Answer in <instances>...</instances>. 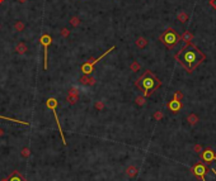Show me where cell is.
I'll return each mask as SVG.
<instances>
[{
    "instance_id": "cell-37",
    "label": "cell",
    "mask_w": 216,
    "mask_h": 181,
    "mask_svg": "<svg viewBox=\"0 0 216 181\" xmlns=\"http://www.w3.org/2000/svg\"><path fill=\"white\" fill-rule=\"evenodd\" d=\"M0 29H1V26H0Z\"/></svg>"
},
{
    "instance_id": "cell-26",
    "label": "cell",
    "mask_w": 216,
    "mask_h": 181,
    "mask_svg": "<svg viewBox=\"0 0 216 181\" xmlns=\"http://www.w3.org/2000/svg\"><path fill=\"white\" fill-rule=\"evenodd\" d=\"M202 151H203V148H202V146H201V145L196 143V145L193 146V152H195V153L201 155V152H202Z\"/></svg>"
},
{
    "instance_id": "cell-7",
    "label": "cell",
    "mask_w": 216,
    "mask_h": 181,
    "mask_svg": "<svg viewBox=\"0 0 216 181\" xmlns=\"http://www.w3.org/2000/svg\"><path fill=\"white\" fill-rule=\"evenodd\" d=\"M207 167H209L207 163H196L193 167H192V172H193V175L200 181H205V175H206Z\"/></svg>"
},
{
    "instance_id": "cell-18",
    "label": "cell",
    "mask_w": 216,
    "mask_h": 181,
    "mask_svg": "<svg viewBox=\"0 0 216 181\" xmlns=\"http://www.w3.org/2000/svg\"><path fill=\"white\" fill-rule=\"evenodd\" d=\"M177 19H178L181 23H186L189 19V17H188V14H187L186 12L182 10V12H179L178 14H177Z\"/></svg>"
},
{
    "instance_id": "cell-31",
    "label": "cell",
    "mask_w": 216,
    "mask_h": 181,
    "mask_svg": "<svg viewBox=\"0 0 216 181\" xmlns=\"http://www.w3.org/2000/svg\"><path fill=\"white\" fill-rule=\"evenodd\" d=\"M210 5L216 10V0H210Z\"/></svg>"
},
{
    "instance_id": "cell-34",
    "label": "cell",
    "mask_w": 216,
    "mask_h": 181,
    "mask_svg": "<svg viewBox=\"0 0 216 181\" xmlns=\"http://www.w3.org/2000/svg\"><path fill=\"white\" fill-rule=\"evenodd\" d=\"M18 1H19V3H26L27 0H18Z\"/></svg>"
},
{
    "instance_id": "cell-24",
    "label": "cell",
    "mask_w": 216,
    "mask_h": 181,
    "mask_svg": "<svg viewBox=\"0 0 216 181\" xmlns=\"http://www.w3.org/2000/svg\"><path fill=\"white\" fill-rule=\"evenodd\" d=\"M78 100H79V96L78 95H68V101H69V104H76L78 103Z\"/></svg>"
},
{
    "instance_id": "cell-36",
    "label": "cell",
    "mask_w": 216,
    "mask_h": 181,
    "mask_svg": "<svg viewBox=\"0 0 216 181\" xmlns=\"http://www.w3.org/2000/svg\"><path fill=\"white\" fill-rule=\"evenodd\" d=\"M3 1H4V0H0V4H1V3H3Z\"/></svg>"
},
{
    "instance_id": "cell-5",
    "label": "cell",
    "mask_w": 216,
    "mask_h": 181,
    "mask_svg": "<svg viewBox=\"0 0 216 181\" xmlns=\"http://www.w3.org/2000/svg\"><path fill=\"white\" fill-rule=\"evenodd\" d=\"M46 105L49 109H51V112L54 113V117H55V120H56V124H57V128H59V132H60V136H61V139H62V143L64 146H66V139H65V136H64V132H62V128H61V124L59 122V118H57V113H56V107H57V100L54 99V98H50L46 100Z\"/></svg>"
},
{
    "instance_id": "cell-30",
    "label": "cell",
    "mask_w": 216,
    "mask_h": 181,
    "mask_svg": "<svg viewBox=\"0 0 216 181\" xmlns=\"http://www.w3.org/2000/svg\"><path fill=\"white\" fill-rule=\"evenodd\" d=\"M78 89L76 88H71L70 90H69V95H78Z\"/></svg>"
},
{
    "instance_id": "cell-16",
    "label": "cell",
    "mask_w": 216,
    "mask_h": 181,
    "mask_svg": "<svg viewBox=\"0 0 216 181\" xmlns=\"http://www.w3.org/2000/svg\"><path fill=\"white\" fill-rule=\"evenodd\" d=\"M136 46H137V48H145V47L147 46V39L145 37H139L137 39H136Z\"/></svg>"
},
{
    "instance_id": "cell-25",
    "label": "cell",
    "mask_w": 216,
    "mask_h": 181,
    "mask_svg": "<svg viewBox=\"0 0 216 181\" xmlns=\"http://www.w3.org/2000/svg\"><path fill=\"white\" fill-rule=\"evenodd\" d=\"M153 118H154V120L160 122L161 119H163V113H161L160 110H158V112H155V113H154V115H153Z\"/></svg>"
},
{
    "instance_id": "cell-15",
    "label": "cell",
    "mask_w": 216,
    "mask_h": 181,
    "mask_svg": "<svg viewBox=\"0 0 216 181\" xmlns=\"http://www.w3.org/2000/svg\"><path fill=\"white\" fill-rule=\"evenodd\" d=\"M15 51L19 55H24L28 51V47H27V45L24 43V42H19V43L17 45V47H15Z\"/></svg>"
},
{
    "instance_id": "cell-8",
    "label": "cell",
    "mask_w": 216,
    "mask_h": 181,
    "mask_svg": "<svg viewBox=\"0 0 216 181\" xmlns=\"http://www.w3.org/2000/svg\"><path fill=\"white\" fill-rule=\"evenodd\" d=\"M201 160L203 161L205 163L210 165V162H212V161H216V153L214 150L211 148H206L201 152Z\"/></svg>"
},
{
    "instance_id": "cell-2",
    "label": "cell",
    "mask_w": 216,
    "mask_h": 181,
    "mask_svg": "<svg viewBox=\"0 0 216 181\" xmlns=\"http://www.w3.org/2000/svg\"><path fill=\"white\" fill-rule=\"evenodd\" d=\"M135 86L140 90V91H142L144 96L149 98V96H151L153 93H154L156 89H159L161 86V81L151 72L150 70H146L145 72L135 81Z\"/></svg>"
},
{
    "instance_id": "cell-1",
    "label": "cell",
    "mask_w": 216,
    "mask_h": 181,
    "mask_svg": "<svg viewBox=\"0 0 216 181\" xmlns=\"http://www.w3.org/2000/svg\"><path fill=\"white\" fill-rule=\"evenodd\" d=\"M174 58L187 70V72L192 74L206 60V55L196 45L189 42L177 52Z\"/></svg>"
},
{
    "instance_id": "cell-35",
    "label": "cell",
    "mask_w": 216,
    "mask_h": 181,
    "mask_svg": "<svg viewBox=\"0 0 216 181\" xmlns=\"http://www.w3.org/2000/svg\"><path fill=\"white\" fill-rule=\"evenodd\" d=\"M212 172H214V174H215V175H216V171H215V170H212Z\"/></svg>"
},
{
    "instance_id": "cell-11",
    "label": "cell",
    "mask_w": 216,
    "mask_h": 181,
    "mask_svg": "<svg viewBox=\"0 0 216 181\" xmlns=\"http://www.w3.org/2000/svg\"><path fill=\"white\" fill-rule=\"evenodd\" d=\"M125 172H126V175L128 176V177H136L137 174H139V169L135 165H130V166H127V169H126Z\"/></svg>"
},
{
    "instance_id": "cell-32",
    "label": "cell",
    "mask_w": 216,
    "mask_h": 181,
    "mask_svg": "<svg viewBox=\"0 0 216 181\" xmlns=\"http://www.w3.org/2000/svg\"><path fill=\"white\" fill-rule=\"evenodd\" d=\"M4 133H5V132H4V129H3V128H0V137H3Z\"/></svg>"
},
{
    "instance_id": "cell-28",
    "label": "cell",
    "mask_w": 216,
    "mask_h": 181,
    "mask_svg": "<svg viewBox=\"0 0 216 181\" xmlns=\"http://www.w3.org/2000/svg\"><path fill=\"white\" fill-rule=\"evenodd\" d=\"M94 107H95V109H97V110H102V109L104 108V103H102V101H97Z\"/></svg>"
},
{
    "instance_id": "cell-20",
    "label": "cell",
    "mask_w": 216,
    "mask_h": 181,
    "mask_svg": "<svg viewBox=\"0 0 216 181\" xmlns=\"http://www.w3.org/2000/svg\"><path fill=\"white\" fill-rule=\"evenodd\" d=\"M130 69H131L132 72H137V71H140L141 69V65L137 62V61H132V63L130 65Z\"/></svg>"
},
{
    "instance_id": "cell-13",
    "label": "cell",
    "mask_w": 216,
    "mask_h": 181,
    "mask_svg": "<svg viewBox=\"0 0 216 181\" xmlns=\"http://www.w3.org/2000/svg\"><path fill=\"white\" fill-rule=\"evenodd\" d=\"M192 39H193V33L189 32V31H186L181 36V41H183L184 43H189Z\"/></svg>"
},
{
    "instance_id": "cell-6",
    "label": "cell",
    "mask_w": 216,
    "mask_h": 181,
    "mask_svg": "<svg viewBox=\"0 0 216 181\" xmlns=\"http://www.w3.org/2000/svg\"><path fill=\"white\" fill-rule=\"evenodd\" d=\"M40 43L43 47V51H45V57H43V69L47 70V51H49V46L52 43V37L50 34H42L40 37Z\"/></svg>"
},
{
    "instance_id": "cell-3",
    "label": "cell",
    "mask_w": 216,
    "mask_h": 181,
    "mask_svg": "<svg viewBox=\"0 0 216 181\" xmlns=\"http://www.w3.org/2000/svg\"><path fill=\"white\" fill-rule=\"evenodd\" d=\"M159 41L164 45L168 50H173L181 41V34L174 28H167L159 36Z\"/></svg>"
},
{
    "instance_id": "cell-23",
    "label": "cell",
    "mask_w": 216,
    "mask_h": 181,
    "mask_svg": "<svg viewBox=\"0 0 216 181\" xmlns=\"http://www.w3.org/2000/svg\"><path fill=\"white\" fill-rule=\"evenodd\" d=\"M21 156L24 157V158H28V157L31 156V148L29 147H23L21 150Z\"/></svg>"
},
{
    "instance_id": "cell-21",
    "label": "cell",
    "mask_w": 216,
    "mask_h": 181,
    "mask_svg": "<svg viewBox=\"0 0 216 181\" xmlns=\"http://www.w3.org/2000/svg\"><path fill=\"white\" fill-rule=\"evenodd\" d=\"M135 103L137 104L139 107H142V105H145V103H146V98L144 96V95H140V96H136V99H135Z\"/></svg>"
},
{
    "instance_id": "cell-9",
    "label": "cell",
    "mask_w": 216,
    "mask_h": 181,
    "mask_svg": "<svg viewBox=\"0 0 216 181\" xmlns=\"http://www.w3.org/2000/svg\"><path fill=\"white\" fill-rule=\"evenodd\" d=\"M167 108L169 109L172 113H178L182 108H183V103L181 100H175V99H172L169 103H167Z\"/></svg>"
},
{
    "instance_id": "cell-29",
    "label": "cell",
    "mask_w": 216,
    "mask_h": 181,
    "mask_svg": "<svg viewBox=\"0 0 216 181\" xmlns=\"http://www.w3.org/2000/svg\"><path fill=\"white\" fill-rule=\"evenodd\" d=\"M69 34H70V31L68 29V28H64V29L61 31V36L62 37H68Z\"/></svg>"
},
{
    "instance_id": "cell-33",
    "label": "cell",
    "mask_w": 216,
    "mask_h": 181,
    "mask_svg": "<svg viewBox=\"0 0 216 181\" xmlns=\"http://www.w3.org/2000/svg\"><path fill=\"white\" fill-rule=\"evenodd\" d=\"M0 181H9V179H8V177H4V179H1Z\"/></svg>"
},
{
    "instance_id": "cell-27",
    "label": "cell",
    "mask_w": 216,
    "mask_h": 181,
    "mask_svg": "<svg viewBox=\"0 0 216 181\" xmlns=\"http://www.w3.org/2000/svg\"><path fill=\"white\" fill-rule=\"evenodd\" d=\"M173 99H175V100H181L182 101V99H183V94H182V91H175L174 95H173Z\"/></svg>"
},
{
    "instance_id": "cell-4",
    "label": "cell",
    "mask_w": 216,
    "mask_h": 181,
    "mask_svg": "<svg viewBox=\"0 0 216 181\" xmlns=\"http://www.w3.org/2000/svg\"><path fill=\"white\" fill-rule=\"evenodd\" d=\"M114 48H116V47H114V46H112L111 48H108L107 51L104 52V53H102V55H100V56L98 57V58H95V60H89L88 62H85V63H83V65H81V71H83V72H84V75H90V74H92V71H93L94 65H95V63H98L99 61H102V60L104 58V57L107 56V55L109 53V52H112Z\"/></svg>"
},
{
    "instance_id": "cell-19",
    "label": "cell",
    "mask_w": 216,
    "mask_h": 181,
    "mask_svg": "<svg viewBox=\"0 0 216 181\" xmlns=\"http://www.w3.org/2000/svg\"><path fill=\"white\" fill-rule=\"evenodd\" d=\"M24 28H26V24L22 20H18L15 24H14V29H15L17 32H23L24 31Z\"/></svg>"
},
{
    "instance_id": "cell-14",
    "label": "cell",
    "mask_w": 216,
    "mask_h": 181,
    "mask_svg": "<svg viewBox=\"0 0 216 181\" xmlns=\"http://www.w3.org/2000/svg\"><path fill=\"white\" fill-rule=\"evenodd\" d=\"M187 122L189 123L191 126H196L197 123L200 122V118H198V115L197 114H195V113H191L188 117H187Z\"/></svg>"
},
{
    "instance_id": "cell-10",
    "label": "cell",
    "mask_w": 216,
    "mask_h": 181,
    "mask_svg": "<svg viewBox=\"0 0 216 181\" xmlns=\"http://www.w3.org/2000/svg\"><path fill=\"white\" fill-rule=\"evenodd\" d=\"M79 81L81 85H95V79L93 77V76H90V75H84V76H81V77L79 79Z\"/></svg>"
},
{
    "instance_id": "cell-17",
    "label": "cell",
    "mask_w": 216,
    "mask_h": 181,
    "mask_svg": "<svg viewBox=\"0 0 216 181\" xmlns=\"http://www.w3.org/2000/svg\"><path fill=\"white\" fill-rule=\"evenodd\" d=\"M0 119H5V120H8V122H13V123H17V124H22V126H26V127L29 126V123H28V122H22V120H18V119H13V118H9V117H3V115H0Z\"/></svg>"
},
{
    "instance_id": "cell-12",
    "label": "cell",
    "mask_w": 216,
    "mask_h": 181,
    "mask_svg": "<svg viewBox=\"0 0 216 181\" xmlns=\"http://www.w3.org/2000/svg\"><path fill=\"white\" fill-rule=\"evenodd\" d=\"M8 179H9V181H27L24 176H23L21 172H18V171H14Z\"/></svg>"
},
{
    "instance_id": "cell-22",
    "label": "cell",
    "mask_w": 216,
    "mask_h": 181,
    "mask_svg": "<svg viewBox=\"0 0 216 181\" xmlns=\"http://www.w3.org/2000/svg\"><path fill=\"white\" fill-rule=\"evenodd\" d=\"M69 23L71 24V27H79L80 23H81V20H80L78 17H71L70 20H69Z\"/></svg>"
}]
</instances>
